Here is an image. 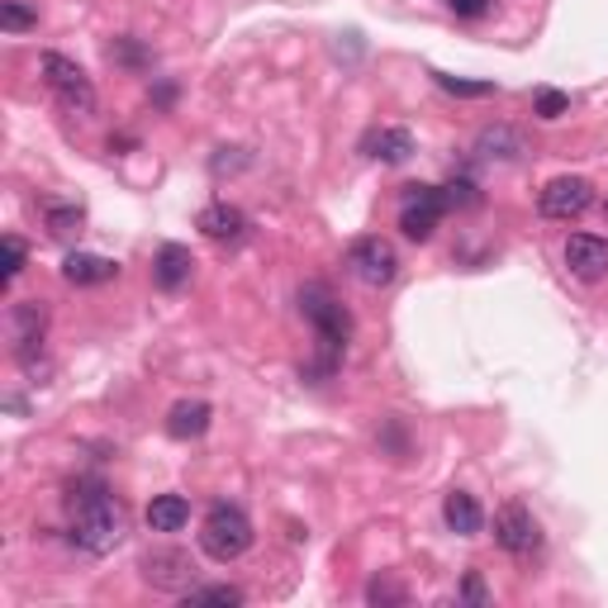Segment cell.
I'll return each instance as SVG.
<instances>
[{"instance_id": "cell-1", "label": "cell", "mask_w": 608, "mask_h": 608, "mask_svg": "<svg viewBox=\"0 0 608 608\" xmlns=\"http://www.w3.org/2000/svg\"><path fill=\"white\" fill-rule=\"evenodd\" d=\"M71 542L86 556H110L124 542V509L100 485H86L71 495Z\"/></svg>"}, {"instance_id": "cell-2", "label": "cell", "mask_w": 608, "mask_h": 608, "mask_svg": "<svg viewBox=\"0 0 608 608\" xmlns=\"http://www.w3.org/2000/svg\"><path fill=\"white\" fill-rule=\"evenodd\" d=\"M300 314L309 318L314 333H318V361L304 375H333V371H338V361H342L347 338H352V314L333 300L328 285H304V291H300Z\"/></svg>"}, {"instance_id": "cell-3", "label": "cell", "mask_w": 608, "mask_h": 608, "mask_svg": "<svg viewBox=\"0 0 608 608\" xmlns=\"http://www.w3.org/2000/svg\"><path fill=\"white\" fill-rule=\"evenodd\" d=\"M248 547H252V518L243 514L238 504H214L205 514V523H200V552L210 561H219V566H228V561H238Z\"/></svg>"}, {"instance_id": "cell-4", "label": "cell", "mask_w": 608, "mask_h": 608, "mask_svg": "<svg viewBox=\"0 0 608 608\" xmlns=\"http://www.w3.org/2000/svg\"><path fill=\"white\" fill-rule=\"evenodd\" d=\"M43 81H48V91L63 100V110H71V114H91L95 110V86L77 63H71V57L43 53Z\"/></svg>"}, {"instance_id": "cell-5", "label": "cell", "mask_w": 608, "mask_h": 608, "mask_svg": "<svg viewBox=\"0 0 608 608\" xmlns=\"http://www.w3.org/2000/svg\"><path fill=\"white\" fill-rule=\"evenodd\" d=\"M447 214V195L442 185H404V205H399V228L414 243H428L438 219Z\"/></svg>"}, {"instance_id": "cell-6", "label": "cell", "mask_w": 608, "mask_h": 608, "mask_svg": "<svg viewBox=\"0 0 608 608\" xmlns=\"http://www.w3.org/2000/svg\"><path fill=\"white\" fill-rule=\"evenodd\" d=\"M589 205H595V185H589L585 177H552L542 185V195H538L542 219H556V224L581 219Z\"/></svg>"}, {"instance_id": "cell-7", "label": "cell", "mask_w": 608, "mask_h": 608, "mask_svg": "<svg viewBox=\"0 0 608 608\" xmlns=\"http://www.w3.org/2000/svg\"><path fill=\"white\" fill-rule=\"evenodd\" d=\"M347 267H352V277L361 285H375V291L399 277V257L385 238H357L352 248H347Z\"/></svg>"}, {"instance_id": "cell-8", "label": "cell", "mask_w": 608, "mask_h": 608, "mask_svg": "<svg viewBox=\"0 0 608 608\" xmlns=\"http://www.w3.org/2000/svg\"><path fill=\"white\" fill-rule=\"evenodd\" d=\"M143 581L153 589H167V595H191L195 589V561L177 552V547H157V552L143 556Z\"/></svg>"}, {"instance_id": "cell-9", "label": "cell", "mask_w": 608, "mask_h": 608, "mask_svg": "<svg viewBox=\"0 0 608 608\" xmlns=\"http://www.w3.org/2000/svg\"><path fill=\"white\" fill-rule=\"evenodd\" d=\"M495 542L504 547L509 556H532L542 547V528L538 518H532L528 504H504V509L495 514Z\"/></svg>"}, {"instance_id": "cell-10", "label": "cell", "mask_w": 608, "mask_h": 608, "mask_svg": "<svg viewBox=\"0 0 608 608\" xmlns=\"http://www.w3.org/2000/svg\"><path fill=\"white\" fill-rule=\"evenodd\" d=\"M566 267H571V277H581V281L608 277V238H599V234H571L566 238Z\"/></svg>"}, {"instance_id": "cell-11", "label": "cell", "mask_w": 608, "mask_h": 608, "mask_svg": "<svg viewBox=\"0 0 608 608\" xmlns=\"http://www.w3.org/2000/svg\"><path fill=\"white\" fill-rule=\"evenodd\" d=\"M195 277V257L191 248H181V243H162L153 257V281L162 285V291H181V285H191Z\"/></svg>"}, {"instance_id": "cell-12", "label": "cell", "mask_w": 608, "mask_h": 608, "mask_svg": "<svg viewBox=\"0 0 608 608\" xmlns=\"http://www.w3.org/2000/svg\"><path fill=\"white\" fill-rule=\"evenodd\" d=\"M195 228L205 238H214V243H238L243 234H248V214H243L238 205H224V200H219V205H205L195 214Z\"/></svg>"}, {"instance_id": "cell-13", "label": "cell", "mask_w": 608, "mask_h": 608, "mask_svg": "<svg viewBox=\"0 0 608 608\" xmlns=\"http://www.w3.org/2000/svg\"><path fill=\"white\" fill-rule=\"evenodd\" d=\"M442 523L457 532V538H475L485 523L481 504H475V495H466V489H452V495L442 499Z\"/></svg>"}, {"instance_id": "cell-14", "label": "cell", "mask_w": 608, "mask_h": 608, "mask_svg": "<svg viewBox=\"0 0 608 608\" xmlns=\"http://www.w3.org/2000/svg\"><path fill=\"white\" fill-rule=\"evenodd\" d=\"M63 277L71 285H105V281L120 277V267H114L110 257H100V252H67Z\"/></svg>"}, {"instance_id": "cell-15", "label": "cell", "mask_w": 608, "mask_h": 608, "mask_svg": "<svg viewBox=\"0 0 608 608\" xmlns=\"http://www.w3.org/2000/svg\"><path fill=\"white\" fill-rule=\"evenodd\" d=\"M210 418H214V409L205 399H181V404H171V414H167V432L177 442H191L210 428Z\"/></svg>"}, {"instance_id": "cell-16", "label": "cell", "mask_w": 608, "mask_h": 608, "mask_svg": "<svg viewBox=\"0 0 608 608\" xmlns=\"http://www.w3.org/2000/svg\"><path fill=\"white\" fill-rule=\"evenodd\" d=\"M367 157H375V162H404V157L414 153V134L409 128H375V134H367Z\"/></svg>"}, {"instance_id": "cell-17", "label": "cell", "mask_w": 608, "mask_h": 608, "mask_svg": "<svg viewBox=\"0 0 608 608\" xmlns=\"http://www.w3.org/2000/svg\"><path fill=\"white\" fill-rule=\"evenodd\" d=\"M191 523V499L185 495H157L148 504V528L153 532H181Z\"/></svg>"}, {"instance_id": "cell-18", "label": "cell", "mask_w": 608, "mask_h": 608, "mask_svg": "<svg viewBox=\"0 0 608 608\" xmlns=\"http://www.w3.org/2000/svg\"><path fill=\"white\" fill-rule=\"evenodd\" d=\"M475 153H481V157H499V162H509V157L523 153V143H518L514 128L495 124V128H481V138H475Z\"/></svg>"}, {"instance_id": "cell-19", "label": "cell", "mask_w": 608, "mask_h": 608, "mask_svg": "<svg viewBox=\"0 0 608 608\" xmlns=\"http://www.w3.org/2000/svg\"><path fill=\"white\" fill-rule=\"evenodd\" d=\"M432 81H438L447 95H461V100L495 95V81H461V77H447V71H432Z\"/></svg>"}, {"instance_id": "cell-20", "label": "cell", "mask_w": 608, "mask_h": 608, "mask_svg": "<svg viewBox=\"0 0 608 608\" xmlns=\"http://www.w3.org/2000/svg\"><path fill=\"white\" fill-rule=\"evenodd\" d=\"M48 234H53V238L81 234V210H77V205H48Z\"/></svg>"}, {"instance_id": "cell-21", "label": "cell", "mask_w": 608, "mask_h": 608, "mask_svg": "<svg viewBox=\"0 0 608 608\" xmlns=\"http://www.w3.org/2000/svg\"><path fill=\"white\" fill-rule=\"evenodd\" d=\"M532 110H538V120H561V114L571 110L566 91H552V86H542L538 95H532Z\"/></svg>"}, {"instance_id": "cell-22", "label": "cell", "mask_w": 608, "mask_h": 608, "mask_svg": "<svg viewBox=\"0 0 608 608\" xmlns=\"http://www.w3.org/2000/svg\"><path fill=\"white\" fill-rule=\"evenodd\" d=\"M185 599H191V604H243V589H234V585H195Z\"/></svg>"}, {"instance_id": "cell-23", "label": "cell", "mask_w": 608, "mask_h": 608, "mask_svg": "<svg viewBox=\"0 0 608 608\" xmlns=\"http://www.w3.org/2000/svg\"><path fill=\"white\" fill-rule=\"evenodd\" d=\"M0 24H5L10 34H20V29H34V24H38V14L24 10L20 0H5V5H0Z\"/></svg>"}, {"instance_id": "cell-24", "label": "cell", "mask_w": 608, "mask_h": 608, "mask_svg": "<svg viewBox=\"0 0 608 608\" xmlns=\"http://www.w3.org/2000/svg\"><path fill=\"white\" fill-rule=\"evenodd\" d=\"M442 195H447V210H457V205H475V181H452V185H442Z\"/></svg>"}, {"instance_id": "cell-25", "label": "cell", "mask_w": 608, "mask_h": 608, "mask_svg": "<svg viewBox=\"0 0 608 608\" xmlns=\"http://www.w3.org/2000/svg\"><path fill=\"white\" fill-rule=\"evenodd\" d=\"M20 271H24V243L14 234H5V285L20 277Z\"/></svg>"}, {"instance_id": "cell-26", "label": "cell", "mask_w": 608, "mask_h": 608, "mask_svg": "<svg viewBox=\"0 0 608 608\" xmlns=\"http://www.w3.org/2000/svg\"><path fill=\"white\" fill-rule=\"evenodd\" d=\"M367 599H371V604H399L404 589H399L395 581H371V585H367Z\"/></svg>"}, {"instance_id": "cell-27", "label": "cell", "mask_w": 608, "mask_h": 608, "mask_svg": "<svg viewBox=\"0 0 608 608\" xmlns=\"http://www.w3.org/2000/svg\"><path fill=\"white\" fill-rule=\"evenodd\" d=\"M447 10H457L461 20H475V14L489 10V0H447Z\"/></svg>"}, {"instance_id": "cell-28", "label": "cell", "mask_w": 608, "mask_h": 608, "mask_svg": "<svg viewBox=\"0 0 608 608\" xmlns=\"http://www.w3.org/2000/svg\"><path fill=\"white\" fill-rule=\"evenodd\" d=\"M466 599L471 604H489V595H485V585H481V575H475V571L466 575Z\"/></svg>"}]
</instances>
